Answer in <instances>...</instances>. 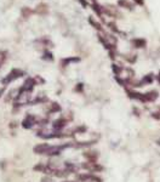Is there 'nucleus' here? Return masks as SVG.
<instances>
[{"instance_id":"nucleus-12","label":"nucleus","mask_w":160,"mask_h":182,"mask_svg":"<svg viewBox=\"0 0 160 182\" xmlns=\"http://www.w3.org/2000/svg\"><path fill=\"white\" fill-rule=\"evenodd\" d=\"M134 2L136 4H138V5H143V0H134Z\"/></svg>"},{"instance_id":"nucleus-13","label":"nucleus","mask_w":160,"mask_h":182,"mask_svg":"<svg viewBox=\"0 0 160 182\" xmlns=\"http://www.w3.org/2000/svg\"><path fill=\"white\" fill-rule=\"evenodd\" d=\"M155 79H156V81H158V83H159V84H160V72H159V73H158V75H156V77H155Z\"/></svg>"},{"instance_id":"nucleus-9","label":"nucleus","mask_w":160,"mask_h":182,"mask_svg":"<svg viewBox=\"0 0 160 182\" xmlns=\"http://www.w3.org/2000/svg\"><path fill=\"white\" fill-rule=\"evenodd\" d=\"M113 71H114L115 75H120V73H121V67H118L116 65H113Z\"/></svg>"},{"instance_id":"nucleus-8","label":"nucleus","mask_w":160,"mask_h":182,"mask_svg":"<svg viewBox=\"0 0 160 182\" xmlns=\"http://www.w3.org/2000/svg\"><path fill=\"white\" fill-rule=\"evenodd\" d=\"M150 117L153 118V119H155V120H160V109H158V111H155V112H153L152 114H150Z\"/></svg>"},{"instance_id":"nucleus-2","label":"nucleus","mask_w":160,"mask_h":182,"mask_svg":"<svg viewBox=\"0 0 160 182\" xmlns=\"http://www.w3.org/2000/svg\"><path fill=\"white\" fill-rule=\"evenodd\" d=\"M22 74H23L22 71H20V69H12V71L8 74V77H6L5 79H3V83H4V84H9L10 81H14L15 79L22 77Z\"/></svg>"},{"instance_id":"nucleus-4","label":"nucleus","mask_w":160,"mask_h":182,"mask_svg":"<svg viewBox=\"0 0 160 182\" xmlns=\"http://www.w3.org/2000/svg\"><path fill=\"white\" fill-rule=\"evenodd\" d=\"M33 85H34L33 79H28V80L24 83V85H23V87H22V90H21V93H23V91H30L32 89H33Z\"/></svg>"},{"instance_id":"nucleus-7","label":"nucleus","mask_w":160,"mask_h":182,"mask_svg":"<svg viewBox=\"0 0 160 182\" xmlns=\"http://www.w3.org/2000/svg\"><path fill=\"white\" fill-rule=\"evenodd\" d=\"M53 126L56 128V129H62L63 126H66V120H63V119H61V120H56L55 121V124H53Z\"/></svg>"},{"instance_id":"nucleus-10","label":"nucleus","mask_w":160,"mask_h":182,"mask_svg":"<svg viewBox=\"0 0 160 182\" xmlns=\"http://www.w3.org/2000/svg\"><path fill=\"white\" fill-rule=\"evenodd\" d=\"M5 52H0V66H2L3 65V62H4V61H5Z\"/></svg>"},{"instance_id":"nucleus-5","label":"nucleus","mask_w":160,"mask_h":182,"mask_svg":"<svg viewBox=\"0 0 160 182\" xmlns=\"http://www.w3.org/2000/svg\"><path fill=\"white\" fill-rule=\"evenodd\" d=\"M132 45L135 47H144L147 45V41L144 39H134L132 40Z\"/></svg>"},{"instance_id":"nucleus-6","label":"nucleus","mask_w":160,"mask_h":182,"mask_svg":"<svg viewBox=\"0 0 160 182\" xmlns=\"http://www.w3.org/2000/svg\"><path fill=\"white\" fill-rule=\"evenodd\" d=\"M118 5L121 6V8H125V9H130V10L134 8V5H132L130 2H127V0H119Z\"/></svg>"},{"instance_id":"nucleus-3","label":"nucleus","mask_w":160,"mask_h":182,"mask_svg":"<svg viewBox=\"0 0 160 182\" xmlns=\"http://www.w3.org/2000/svg\"><path fill=\"white\" fill-rule=\"evenodd\" d=\"M154 79H155V77H154V74H153V73H149V74L144 75V77L140 80V81H141V86H146V85L152 84V83L154 81Z\"/></svg>"},{"instance_id":"nucleus-1","label":"nucleus","mask_w":160,"mask_h":182,"mask_svg":"<svg viewBox=\"0 0 160 182\" xmlns=\"http://www.w3.org/2000/svg\"><path fill=\"white\" fill-rule=\"evenodd\" d=\"M159 97V93L156 90H150V91H147V93H143V96H142V101L141 103H153L156 101V99Z\"/></svg>"},{"instance_id":"nucleus-11","label":"nucleus","mask_w":160,"mask_h":182,"mask_svg":"<svg viewBox=\"0 0 160 182\" xmlns=\"http://www.w3.org/2000/svg\"><path fill=\"white\" fill-rule=\"evenodd\" d=\"M90 22H91V23L95 26V28H97V29H102V28H101V24H100V23H96V22H95L93 20H91V18H90Z\"/></svg>"},{"instance_id":"nucleus-14","label":"nucleus","mask_w":160,"mask_h":182,"mask_svg":"<svg viewBox=\"0 0 160 182\" xmlns=\"http://www.w3.org/2000/svg\"><path fill=\"white\" fill-rule=\"evenodd\" d=\"M80 3H81L84 6H86V2H85V0H80Z\"/></svg>"}]
</instances>
